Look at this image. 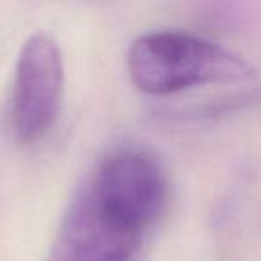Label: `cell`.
Here are the masks:
<instances>
[{"instance_id":"cell-1","label":"cell","mask_w":261,"mask_h":261,"mask_svg":"<svg viewBox=\"0 0 261 261\" xmlns=\"http://www.w3.org/2000/svg\"><path fill=\"white\" fill-rule=\"evenodd\" d=\"M127 72L138 90L158 97L206 84H240L256 77V68L242 56L179 31H156L136 38L127 52Z\"/></svg>"},{"instance_id":"cell-2","label":"cell","mask_w":261,"mask_h":261,"mask_svg":"<svg viewBox=\"0 0 261 261\" xmlns=\"http://www.w3.org/2000/svg\"><path fill=\"white\" fill-rule=\"evenodd\" d=\"M86 185L113 224L138 236L160 217L167 197L161 163L138 147H123L104 158Z\"/></svg>"},{"instance_id":"cell-3","label":"cell","mask_w":261,"mask_h":261,"mask_svg":"<svg viewBox=\"0 0 261 261\" xmlns=\"http://www.w3.org/2000/svg\"><path fill=\"white\" fill-rule=\"evenodd\" d=\"M65 86L59 45L50 34L27 38L16 59L9 125L20 145H33L47 135L58 118Z\"/></svg>"},{"instance_id":"cell-4","label":"cell","mask_w":261,"mask_h":261,"mask_svg":"<svg viewBox=\"0 0 261 261\" xmlns=\"http://www.w3.org/2000/svg\"><path fill=\"white\" fill-rule=\"evenodd\" d=\"M140 240L113 224L88 185H81L63 215L47 261H133Z\"/></svg>"}]
</instances>
